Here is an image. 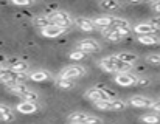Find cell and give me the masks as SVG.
<instances>
[{
  "label": "cell",
  "instance_id": "cell-1",
  "mask_svg": "<svg viewBox=\"0 0 160 124\" xmlns=\"http://www.w3.org/2000/svg\"><path fill=\"white\" fill-rule=\"evenodd\" d=\"M132 64H126V62H121L115 55L112 56H107L104 59L100 61V68L104 70L107 73H126V71H131L132 70Z\"/></svg>",
  "mask_w": 160,
  "mask_h": 124
},
{
  "label": "cell",
  "instance_id": "cell-2",
  "mask_svg": "<svg viewBox=\"0 0 160 124\" xmlns=\"http://www.w3.org/2000/svg\"><path fill=\"white\" fill-rule=\"evenodd\" d=\"M84 95H86V98H87L89 101H92L93 104L101 103V101H110V99H115V98H117L112 90H109L106 87H101V85H97V87H93V88H89Z\"/></svg>",
  "mask_w": 160,
  "mask_h": 124
},
{
  "label": "cell",
  "instance_id": "cell-3",
  "mask_svg": "<svg viewBox=\"0 0 160 124\" xmlns=\"http://www.w3.org/2000/svg\"><path fill=\"white\" fill-rule=\"evenodd\" d=\"M52 20L53 25H58V26H62V28H68L75 23V19L72 17L70 12L64 11V9H54L53 12L47 14Z\"/></svg>",
  "mask_w": 160,
  "mask_h": 124
},
{
  "label": "cell",
  "instance_id": "cell-4",
  "mask_svg": "<svg viewBox=\"0 0 160 124\" xmlns=\"http://www.w3.org/2000/svg\"><path fill=\"white\" fill-rule=\"evenodd\" d=\"M86 68L82 65H68L65 68H62L58 74V78L61 79H68V81H75V79H79L86 74Z\"/></svg>",
  "mask_w": 160,
  "mask_h": 124
},
{
  "label": "cell",
  "instance_id": "cell-5",
  "mask_svg": "<svg viewBox=\"0 0 160 124\" xmlns=\"http://www.w3.org/2000/svg\"><path fill=\"white\" fill-rule=\"evenodd\" d=\"M113 81L120 87H132V85H138L140 78L132 71H126V73H117L113 76Z\"/></svg>",
  "mask_w": 160,
  "mask_h": 124
},
{
  "label": "cell",
  "instance_id": "cell-6",
  "mask_svg": "<svg viewBox=\"0 0 160 124\" xmlns=\"http://www.w3.org/2000/svg\"><path fill=\"white\" fill-rule=\"evenodd\" d=\"M126 106L128 104L123 99H118V98L110 99V101H101V103L95 104V107L98 110H112V112H121V110L126 109Z\"/></svg>",
  "mask_w": 160,
  "mask_h": 124
},
{
  "label": "cell",
  "instance_id": "cell-7",
  "mask_svg": "<svg viewBox=\"0 0 160 124\" xmlns=\"http://www.w3.org/2000/svg\"><path fill=\"white\" fill-rule=\"evenodd\" d=\"M76 50L82 51L84 55H93L101 50V45L95 39H82L76 44Z\"/></svg>",
  "mask_w": 160,
  "mask_h": 124
},
{
  "label": "cell",
  "instance_id": "cell-8",
  "mask_svg": "<svg viewBox=\"0 0 160 124\" xmlns=\"http://www.w3.org/2000/svg\"><path fill=\"white\" fill-rule=\"evenodd\" d=\"M132 31L138 36H156V33L159 31L157 26L149 20V22H140L137 25L132 26Z\"/></svg>",
  "mask_w": 160,
  "mask_h": 124
},
{
  "label": "cell",
  "instance_id": "cell-9",
  "mask_svg": "<svg viewBox=\"0 0 160 124\" xmlns=\"http://www.w3.org/2000/svg\"><path fill=\"white\" fill-rule=\"evenodd\" d=\"M129 104L132 107H137V109H151L154 101L148 96H143V95H134L129 98Z\"/></svg>",
  "mask_w": 160,
  "mask_h": 124
},
{
  "label": "cell",
  "instance_id": "cell-10",
  "mask_svg": "<svg viewBox=\"0 0 160 124\" xmlns=\"http://www.w3.org/2000/svg\"><path fill=\"white\" fill-rule=\"evenodd\" d=\"M41 109V104L39 103H28V101H22L16 106V110L22 115H33L36 113L38 110Z\"/></svg>",
  "mask_w": 160,
  "mask_h": 124
},
{
  "label": "cell",
  "instance_id": "cell-11",
  "mask_svg": "<svg viewBox=\"0 0 160 124\" xmlns=\"http://www.w3.org/2000/svg\"><path fill=\"white\" fill-rule=\"evenodd\" d=\"M75 23H76V26H78L81 31H84V33H92V31L98 30L97 25H95V22H93V19L78 17V19H75Z\"/></svg>",
  "mask_w": 160,
  "mask_h": 124
},
{
  "label": "cell",
  "instance_id": "cell-12",
  "mask_svg": "<svg viewBox=\"0 0 160 124\" xmlns=\"http://www.w3.org/2000/svg\"><path fill=\"white\" fill-rule=\"evenodd\" d=\"M112 28H113V30H117L123 37H124V36H128V34H131V31H132L131 23H129L128 20L121 19V17H115V20H113V26H112Z\"/></svg>",
  "mask_w": 160,
  "mask_h": 124
},
{
  "label": "cell",
  "instance_id": "cell-13",
  "mask_svg": "<svg viewBox=\"0 0 160 124\" xmlns=\"http://www.w3.org/2000/svg\"><path fill=\"white\" fill-rule=\"evenodd\" d=\"M113 20H115V17L113 16H100V17H97V19H93V22H95V25H97V28L103 33V31H106V30H110L112 26H113Z\"/></svg>",
  "mask_w": 160,
  "mask_h": 124
},
{
  "label": "cell",
  "instance_id": "cell-14",
  "mask_svg": "<svg viewBox=\"0 0 160 124\" xmlns=\"http://www.w3.org/2000/svg\"><path fill=\"white\" fill-rule=\"evenodd\" d=\"M28 79H31L34 82H44V81L53 79V74L48 70H34V71L28 73Z\"/></svg>",
  "mask_w": 160,
  "mask_h": 124
},
{
  "label": "cell",
  "instance_id": "cell-15",
  "mask_svg": "<svg viewBox=\"0 0 160 124\" xmlns=\"http://www.w3.org/2000/svg\"><path fill=\"white\" fill-rule=\"evenodd\" d=\"M65 31H67V28H62V26H58V25H50L48 28L42 30V31H41V34H42L44 37L54 39V37H59V36H62Z\"/></svg>",
  "mask_w": 160,
  "mask_h": 124
},
{
  "label": "cell",
  "instance_id": "cell-16",
  "mask_svg": "<svg viewBox=\"0 0 160 124\" xmlns=\"http://www.w3.org/2000/svg\"><path fill=\"white\" fill-rule=\"evenodd\" d=\"M14 118H16L14 110H12L9 106L0 104V121H3V123H11V121H14Z\"/></svg>",
  "mask_w": 160,
  "mask_h": 124
},
{
  "label": "cell",
  "instance_id": "cell-17",
  "mask_svg": "<svg viewBox=\"0 0 160 124\" xmlns=\"http://www.w3.org/2000/svg\"><path fill=\"white\" fill-rule=\"evenodd\" d=\"M9 68L17 71V73H27L30 68V64L27 61H22V59H12V61H9Z\"/></svg>",
  "mask_w": 160,
  "mask_h": 124
},
{
  "label": "cell",
  "instance_id": "cell-18",
  "mask_svg": "<svg viewBox=\"0 0 160 124\" xmlns=\"http://www.w3.org/2000/svg\"><path fill=\"white\" fill-rule=\"evenodd\" d=\"M8 90L12 93V95H16V96H23L25 93H28L31 88L25 84V82H17V84H14V85H11V87H8Z\"/></svg>",
  "mask_w": 160,
  "mask_h": 124
},
{
  "label": "cell",
  "instance_id": "cell-19",
  "mask_svg": "<svg viewBox=\"0 0 160 124\" xmlns=\"http://www.w3.org/2000/svg\"><path fill=\"white\" fill-rule=\"evenodd\" d=\"M98 6H100L101 9H104V11L112 12V11L120 9L123 5H121L120 2H117V0H103V2H100V3H98Z\"/></svg>",
  "mask_w": 160,
  "mask_h": 124
},
{
  "label": "cell",
  "instance_id": "cell-20",
  "mask_svg": "<svg viewBox=\"0 0 160 124\" xmlns=\"http://www.w3.org/2000/svg\"><path fill=\"white\" fill-rule=\"evenodd\" d=\"M90 118L89 113H84V112H73L70 117H68V123H81V124H87Z\"/></svg>",
  "mask_w": 160,
  "mask_h": 124
},
{
  "label": "cell",
  "instance_id": "cell-21",
  "mask_svg": "<svg viewBox=\"0 0 160 124\" xmlns=\"http://www.w3.org/2000/svg\"><path fill=\"white\" fill-rule=\"evenodd\" d=\"M50 25H53V23H52V20H50L48 16H38V17L34 19V26L39 28L41 31L45 30V28H48Z\"/></svg>",
  "mask_w": 160,
  "mask_h": 124
},
{
  "label": "cell",
  "instance_id": "cell-22",
  "mask_svg": "<svg viewBox=\"0 0 160 124\" xmlns=\"http://www.w3.org/2000/svg\"><path fill=\"white\" fill-rule=\"evenodd\" d=\"M103 36L106 37L107 41H110V42H121V41H123V36H121L117 30H113V28L103 31Z\"/></svg>",
  "mask_w": 160,
  "mask_h": 124
},
{
  "label": "cell",
  "instance_id": "cell-23",
  "mask_svg": "<svg viewBox=\"0 0 160 124\" xmlns=\"http://www.w3.org/2000/svg\"><path fill=\"white\" fill-rule=\"evenodd\" d=\"M115 56H117L121 62L132 64V65H134V62H137V59H138L137 55H134V53H128V51H121V53H118V55H115Z\"/></svg>",
  "mask_w": 160,
  "mask_h": 124
},
{
  "label": "cell",
  "instance_id": "cell-24",
  "mask_svg": "<svg viewBox=\"0 0 160 124\" xmlns=\"http://www.w3.org/2000/svg\"><path fill=\"white\" fill-rule=\"evenodd\" d=\"M140 121L145 124H160V115L159 113H146L140 118Z\"/></svg>",
  "mask_w": 160,
  "mask_h": 124
},
{
  "label": "cell",
  "instance_id": "cell-25",
  "mask_svg": "<svg viewBox=\"0 0 160 124\" xmlns=\"http://www.w3.org/2000/svg\"><path fill=\"white\" fill-rule=\"evenodd\" d=\"M137 41L143 45H156V44H160V39L156 37V36H138Z\"/></svg>",
  "mask_w": 160,
  "mask_h": 124
},
{
  "label": "cell",
  "instance_id": "cell-26",
  "mask_svg": "<svg viewBox=\"0 0 160 124\" xmlns=\"http://www.w3.org/2000/svg\"><path fill=\"white\" fill-rule=\"evenodd\" d=\"M56 85L61 88V90H72L75 87L73 81H68V79H61V78H56Z\"/></svg>",
  "mask_w": 160,
  "mask_h": 124
},
{
  "label": "cell",
  "instance_id": "cell-27",
  "mask_svg": "<svg viewBox=\"0 0 160 124\" xmlns=\"http://www.w3.org/2000/svg\"><path fill=\"white\" fill-rule=\"evenodd\" d=\"M23 101H28V103H39V95L34 92V90H30L28 93H25L22 96Z\"/></svg>",
  "mask_w": 160,
  "mask_h": 124
},
{
  "label": "cell",
  "instance_id": "cell-28",
  "mask_svg": "<svg viewBox=\"0 0 160 124\" xmlns=\"http://www.w3.org/2000/svg\"><path fill=\"white\" fill-rule=\"evenodd\" d=\"M146 62L151 65H160V55L154 53V55H148L146 56Z\"/></svg>",
  "mask_w": 160,
  "mask_h": 124
},
{
  "label": "cell",
  "instance_id": "cell-29",
  "mask_svg": "<svg viewBox=\"0 0 160 124\" xmlns=\"http://www.w3.org/2000/svg\"><path fill=\"white\" fill-rule=\"evenodd\" d=\"M84 58H86V55H84L82 51H79V50H75V51L70 53V59H72V61H81V59H84Z\"/></svg>",
  "mask_w": 160,
  "mask_h": 124
},
{
  "label": "cell",
  "instance_id": "cell-30",
  "mask_svg": "<svg viewBox=\"0 0 160 124\" xmlns=\"http://www.w3.org/2000/svg\"><path fill=\"white\" fill-rule=\"evenodd\" d=\"M33 3H34L33 0H12V5L16 6H30Z\"/></svg>",
  "mask_w": 160,
  "mask_h": 124
},
{
  "label": "cell",
  "instance_id": "cell-31",
  "mask_svg": "<svg viewBox=\"0 0 160 124\" xmlns=\"http://www.w3.org/2000/svg\"><path fill=\"white\" fill-rule=\"evenodd\" d=\"M87 124H103V121H101V118H98V117H93V115H90V118H89Z\"/></svg>",
  "mask_w": 160,
  "mask_h": 124
},
{
  "label": "cell",
  "instance_id": "cell-32",
  "mask_svg": "<svg viewBox=\"0 0 160 124\" xmlns=\"http://www.w3.org/2000/svg\"><path fill=\"white\" fill-rule=\"evenodd\" d=\"M151 110H152L154 113H156V112H159L160 113V99H156V101H154V104H152Z\"/></svg>",
  "mask_w": 160,
  "mask_h": 124
},
{
  "label": "cell",
  "instance_id": "cell-33",
  "mask_svg": "<svg viewBox=\"0 0 160 124\" xmlns=\"http://www.w3.org/2000/svg\"><path fill=\"white\" fill-rule=\"evenodd\" d=\"M151 22H152V23H154V25L157 26V30L160 31V16H157V17H154V19H152Z\"/></svg>",
  "mask_w": 160,
  "mask_h": 124
},
{
  "label": "cell",
  "instance_id": "cell-34",
  "mask_svg": "<svg viewBox=\"0 0 160 124\" xmlns=\"http://www.w3.org/2000/svg\"><path fill=\"white\" fill-rule=\"evenodd\" d=\"M151 8H152V11H156V12H160V2H156V3H152V5H151Z\"/></svg>",
  "mask_w": 160,
  "mask_h": 124
},
{
  "label": "cell",
  "instance_id": "cell-35",
  "mask_svg": "<svg viewBox=\"0 0 160 124\" xmlns=\"http://www.w3.org/2000/svg\"><path fill=\"white\" fill-rule=\"evenodd\" d=\"M148 84H149V79H148V78H145V79L140 78V81H138V85H140V87H142V85H148Z\"/></svg>",
  "mask_w": 160,
  "mask_h": 124
},
{
  "label": "cell",
  "instance_id": "cell-36",
  "mask_svg": "<svg viewBox=\"0 0 160 124\" xmlns=\"http://www.w3.org/2000/svg\"><path fill=\"white\" fill-rule=\"evenodd\" d=\"M3 68H5V67H3V64H0V71H2Z\"/></svg>",
  "mask_w": 160,
  "mask_h": 124
},
{
  "label": "cell",
  "instance_id": "cell-37",
  "mask_svg": "<svg viewBox=\"0 0 160 124\" xmlns=\"http://www.w3.org/2000/svg\"><path fill=\"white\" fill-rule=\"evenodd\" d=\"M68 124H81V123H68Z\"/></svg>",
  "mask_w": 160,
  "mask_h": 124
}]
</instances>
